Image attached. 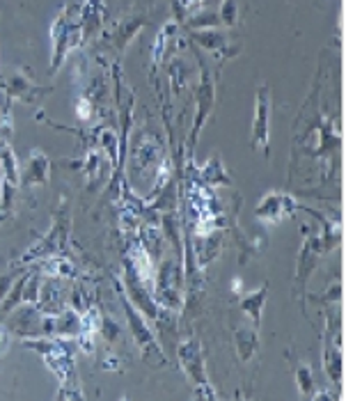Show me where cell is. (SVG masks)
<instances>
[{
  "label": "cell",
  "mask_w": 346,
  "mask_h": 401,
  "mask_svg": "<svg viewBox=\"0 0 346 401\" xmlns=\"http://www.w3.org/2000/svg\"><path fill=\"white\" fill-rule=\"evenodd\" d=\"M76 113H78V117H81L83 122H87V120L92 117V103H90V99H87V96H85V99L78 101Z\"/></svg>",
  "instance_id": "16"
},
{
  "label": "cell",
  "mask_w": 346,
  "mask_h": 401,
  "mask_svg": "<svg viewBox=\"0 0 346 401\" xmlns=\"http://www.w3.org/2000/svg\"><path fill=\"white\" fill-rule=\"evenodd\" d=\"M296 209H298V204H296L294 198H291V195L273 191V193L266 195V198L260 200L255 213H257V218H260L262 222H269V225H280V222L294 218Z\"/></svg>",
  "instance_id": "3"
},
{
  "label": "cell",
  "mask_w": 346,
  "mask_h": 401,
  "mask_svg": "<svg viewBox=\"0 0 346 401\" xmlns=\"http://www.w3.org/2000/svg\"><path fill=\"white\" fill-rule=\"evenodd\" d=\"M195 42L204 46L207 51L216 53V56H227V39L220 32H216V28H207V30H193Z\"/></svg>",
  "instance_id": "11"
},
{
  "label": "cell",
  "mask_w": 346,
  "mask_h": 401,
  "mask_svg": "<svg viewBox=\"0 0 346 401\" xmlns=\"http://www.w3.org/2000/svg\"><path fill=\"white\" fill-rule=\"evenodd\" d=\"M124 307H127V314H129V324H131V331H133V335H136V340H138V344L143 346V358H147V353L152 351V353H156L158 358H163L161 355V349H158L156 346V340H154V335L149 333V328L143 324V319H140L138 314H136V310L131 307V303L124 298ZM165 360V358H163Z\"/></svg>",
  "instance_id": "6"
},
{
  "label": "cell",
  "mask_w": 346,
  "mask_h": 401,
  "mask_svg": "<svg viewBox=\"0 0 346 401\" xmlns=\"http://www.w3.org/2000/svg\"><path fill=\"white\" fill-rule=\"evenodd\" d=\"M241 287H243V284H241V280H234V284H232V289H234L236 293H241Z\"/></svg>",
  "instance_id": "18"
},
{
  "label": "cell",
  "mask_w": 346,
  "mask_h": 401,
  "mask_svg": "<svg viewBox=\"0 0 346 401\" xmlns=\"http://www.w3.org/2000/svg\"><path fill=\"white\" fill-rule=\"evenodd\" d=\"M202 67V80L198 85V94H195V122H193V136H191V145H195L202 133L204 122L209 120L211 108H214V80L209 76V69L204 62H200Z\"/></svg>",
  "instance_id": "5"
},
{
  "label": "cell",
  "mask_w": 346,
  "mask_h": 401,
  "mask_svg": "<svg viewBox=\"0 0 346 401\" xmlns=\"http://www.w3.org/2000/svg\"><path fill=\"white\" fill-rule=\"evenodd\" d=\"M323 362H326L328 376H331V381L337 386V383H340V378H342V351H340V340H337V342L326 340Z\"/></svg>",
  "instance_id": "12"
},
{
  "label": "cell",
  "mask_w": 346,
  "mask_h": 401,
  "mask_svg": "<svg viewBox=\"0 0 346 401\" xmlns=\"http://www.w3.org/2000/svg\"><path fill=\"white\" fill-rule=\"evenodd\" d=\"M200 179L204 186H232V177L227 174L223 160L218 156L209 158L200 170Z\"/></svg>",
  "instance_id": "8"
},
{
  "label": "cell",
  "mask_w": 346,
  "mask_h": 401,
  "mask_svg": "<svg viewBox=\"0 0 346 401\" xmlns=\"http://www.w3.org/2000/svg\"><path fill=\"white\" fill-rule=\"evenodd\" d=\"M218 19H220V23H225V25H236V21H238L236 0H223V3H220Z\"/></svg>",
  "instance_id": "15"
},
{
  "label": "cell",
  "mask_w": 346,
  "mask_h": 401,
  "mask_svg": "<svg viewBox=\"0 0 346 401\" xmlns=\"http://www.w3.org/2000/svg\"><path fill=\"white\" fill-rule=\"evenodd\" d=\"M53 71H56L67 53L81 46L83 42V5H69L60 12L58 21L53 23Z\"/></svg>",
  "instance_id": "1"
},
{
  "label": "cell",
  "mask_w": 346,
  "mask_h": 401,
  "mask_svg": "<svg viewBox=\"0 0 346 401\" xmlns=\"http://www.w3.org/2000/svg\"><path fill=\"white\" fill-rule=\"evenodd\" d=\"M234 342H236V351H238V358L241 362H250L257 353V346H260V335H257V328H236V335H234Z\"/></svg>",
  "instance_id": "7"
},
{
  "label": "cell",
  "mask_w": 346,
  "mask_h": 401,
  "mask_svg": "<svg viewBox=\"0 0 346 401\" xmlns=\"http://www.w3.org/2000/svg\"><path fill=\"white\" fill-rule=\"evenodd\" d=\"M177 358H179V367L184 369L186 376L191 378L195 386L193 399H216L218 395L211 388V383L207 378V369H204V355L202 346L198 340H184L177 346Z\"/></svg>",
  "instance_id": "2"
},
{
  "label": "cell",
  "mask_w": 346,
  "mask_h": 401,
  "mask_svg": "<svg viewBox=\"0 0 346 401\" xmlns=\"http://www.w3.org/2000/svg\"><path fill=\"white\" fill-rule=\"evenodd\" d=\"M174 34H177V23H174V21H170L167 25H163L161 32H158V37H156V42H154V51H152V58H154L156 65L163 60L167 46H170V39H174Z\"/></svg>",
  "instance_id": "13"
},
{
  "label": "cell",
  "mask_w": 346,
  "mask_h": 401,
  "mask_svg": "<svg viewBox=\"0 0 346 401\" xmlns=\"http://www.w3.org/2000/svg\"><path fill=\"white\" fill-rule=\"evenodd\" d=\"M296 383H298L300 397H312L314 395V376H312L309 364H300V367L296 369Z\"/></svg>",
  "instance_id": "14"
},
{
  "label": "cell",
  "mask_w": 346,
  "mask_h": 401,
  "mask_svg": "<svg viewBox=\"0 0 346 401\" xmlns=\"http://www.w3.org/2000/svg\"><path fill=\"white\" fill-rule=\"evenodd\" d=\"M49 179V158L41 154L39 149H34L30 154L28 172L23 174L25 184H46Z\"/></svg>",
  "instance_id": "10"
},
{
  "label": "cell",
  "mask_w": 346,
  "mask_h": 401,
  "mask_svg": "<svg viewBox=\"0 0 346 401\" xmlns=\"http://www.w3.org/2000/svg\"><path fill=\"white\" fill-rule=\"evenodd\" d=\"M266 293H269V287H260L252 293H241V310L245 312V317L252 319L255 328H260L262 324V312H264V303H266Z\"/></svg>",
  "instance_id": "9"
},
{
  "label": "cell",
  "mask_w": 346,
  "mask_h": 401,
  "mask_svg": "<svg viewBox=\"0 0 346 401\" xmlns=\"http://www.w3.org/2000/svg\"><path fill=\"white\" fill-rule=\"evenodd\" d=\"M269 133H271V94H269V87L262 85L260 90H257L255 120H252V133H250V142L255 151L269 149Z\"/></svg>",
  "instance_id": "4"
},
{
  "label": "cell",
  "mask_w": 346,
  "mask_h": 401,
  "mask_svg": "<svg viewBox=\"0 0 346 401\" xmlns=\"http://www.w3.org/2000/svg\"><path fill=\"white\" fill-rule=\"evenodd\" d=\"M5 349H7V335L0 331V355L5 353Z\"/></svg>",
  "instance_id": "17"
}]
</instances>
